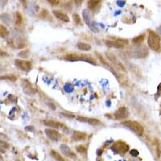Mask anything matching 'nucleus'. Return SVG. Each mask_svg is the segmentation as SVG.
Here are the masks:
<instances>
[{"label":"nucleus","mask_w":161,"mask_h":161,"mask_svg":"<svg viewBox=\"0 0 161 161\" xmlns=\"http://www.w3.org/2000/svg\"><path fill=\"white\" fill-rule=\"evenodd\" d=\"M144 40V35H141V36H139L138 37L135 38L133 40V42L135 44H140L142 43Z\"/></svg>","instance_id":"nucleus-20"},{"label":"nucleus","mask_w":161,"mask_h":161,"mask_svg":"<svg viewBox=\"0 0 161 161\" xmlns=\"http://www.w3.org/2000/svg\"><path fill=\"white\" fill-rule=\"evenodd\" d=\"M101 3L100 1H89L88 2V7H89L91 11H94L97 8V7Z\"/></svg>","instance_id":"nucleus-16"},{"label":"nucleus","mask_w":161,"mask_h":161,"mask_svg":"<svg viewBox=\"0 0 161 161\" xmlns=\"http://www.w3.org/2000/svg\"><path fill=\"white\" fill-rule=\"evenodd\" d=\"M106 44L109 48H115V49H122L126 47L128 44L127 40H107Z\"/></svg>","instance_id":"nucleus-3"},{"label":"nucleus","mask_w":161,"mask_h":161,"mask_svg":"<svg viewBox=\"0 0 161 161\" xmlns=\"http://www.w3.org/2000/svg\"><path fill=\"white\" fill-rule=\"evenodd\" d=\"M124 126H126L127 127H128L129 129H131V131H133L134 132L138 135H142L144 134V129L143 126L141 125L140 123H139L135 121H125L123 123Z\"/></svg>","instance_id":"nucleus-2"},{"label":"nucleus","mask_w":161,"mask_h":161,"mask_svg":"<svg viewBox=\"0 0 161 161\" xmlns=\"http://www.w3.org/2000/svg\"><path fill=\"white\" fill-rule=\"evenodd\" d=\"M0 146L1 147H4L5 148H8L9 147V144L7 143V142H5V141L3 140H0Z\"/></svg>","instance_id":"nucleus-23"},{"label":"nucleus","mask_w":161,"mask_h":161,"mask_svg":"<svg viewBox=\"0 0 161 161\" xmlns=\"http://www.w3.org/2000/svg\"><path fill=\"white\" fill-rule=\"evenodd\" d=\"M49 3H50L51 4H52V5H57V4H58L60 2H59V1H52V0H49Z\"/></svg>","instance_id":"nucleus-26"},{"label":"nucleus","mask_w":161,"mask_h":161,"mask_svg":"<svg viewBox=\"0 0 161 161\" xmlns=\"http://www.w3.org/2000/svg\"><path fill=\"white\" fill-rule=\"evenodd\" d=\"M44 123L45 124L46 126L50 127H53V128H62L63 127V124L60 123L57 121H54V120H50V119H48V120H44Z\"/></svg>","instance_id":"nucleus-10"},{"label":"nucleus","mask_w":161,"mask_h":161,"mask_svg":"<svg viewBox=\"0 0 161 161\" xmlns=\"http://www.w3.org/2000/svg\"><path fill=\"white\" fill-rule=\"evenodd\" d=\"M22 16H21V14H20V12H17L16 14H15V24L16 25H20L21 23H22Z\"/></svg>","instance_id":"nucleus-19"},{"label":"nucleus","mask_w":161,"mask_h":161,"mask_svg":"<svg viewBox=\"0 0 161 161\" xmlns=\"http://www.w3.org/2000/svg\"><path fill=\"white\" fill-rule=\"evenodd\" d=\"M128 115H129V113L126 107H120L115 113V118L117 119H125V118H127Z\"/></svg>","instance_id":"nucleus-7"},{"label":"nucleus","mask_w":161,"mask_h":161,"mask_svg":"<svg viewBox=\"0 0 161 161\" xmlns=\"http://www.w3.org/2000/svg\"><path fill=\"white\" fill-rule=\"evenodd\" d=\"M0 56L3 57V56H7V54L5 52H3V50H1V49H0Z\"/></svg>","instance_id":"nucleus-27"},{"label":"nucleus","mask_w":161,"mask_h":161,"mask_svg":"<svg viewBox=\"0 0 161 161\" xmlns=\"http://www.w3.org/2000/svg\"><path fill=\"white\" fill-rule=\"evenodd\" d=\"M128 149H129L128 145H127L123 142H117L112 146V150H114L115 152L121 153V154L127 152Z\"/></svg>","instance_id":"nucleus-5"},{"label":"nucleus","mask_w":161,"mask_h":161,"mask_svg":"<svg viewBox=\"0 0 161 161\" xmlns=\"http://www.w3.org/2000/svg\"><path fill=\"white\" fill-rule=\"evenodd\" d=\"M131 154L132 155H135V156H136V155H138L139 152L136 151V150H131Z\"/></svg>","instance_id":"nucleus-25"},{"label":"nucleus","mask_w":161,"mask_h":161,"mask_svg":"<svg viewBox=\"0 0 161 161\" xmlns=\"http://www.w3.org/2000/svg\"><path fill=\"white\" fill-rule=\"evenodd\" d=\"M53 14L56 17L60 20L61 21H64L65 23H69V18L66 14H65L63 12H60V11H53Z\"/></svg>","instance_id":"nucleus-11"},{"label":"nucleus","mask_w":161,"mask_h":161,"mask_svg":"<svg viewBox=\"0 0 161 161\" xmlns=\"http://www.w3.org/2000/svg\"><path fill=\"white\" fill-rule=\"evenodd\" d=\"M60 150H61V152L63 153L65 155H66V156H68L69 158L72 159L76 158V155L74 154V152H72L71 149H70L67 145H65V144H62V145L60 146Z\"/></svg>","instance_id":"nucleus-8"},{"label":"nucleus","mask_w":161,"mask_h":161,"mask_svg":"<svg viewBox=\"0 0 161 161\" xmlns=\"http://www.w3.org/2000/svg\"><path fill=\"white\" fill-rule=\"evenodd\" d=\"M73 20H74V22L77 24H79L80 23V18L78 14H73Z\"/></svg>","instance_id":"nucleus-21"},{"label":"nucleus","mask_w":161,"mask_h":161,"mask_svg":"<svg viewBox=\"0 0 161 161\" xmlns=\"http://www.w3.org/2000/svg\"><path fill=\"white\" fill-rule=\"evenodd\" d=\"M22 86H23V89L24 92L28 94V89H29V94H33L35 92L33 87L32 86V85L30 82H28L27 80H22Z\"/></svg>","instance_id":"nucleus-9"},{"label":"nucleus","mask_w":161,"mask_h":161,"mask_svg":"<svg viewBox=\"0 0 161 161\" xmlns=\"http://www.w3.org/2000/svg\"><path fill=\"white\" fill-rule=\"evenodd\" d=\"M87 135L86 133L80 132V131H74L73 134V139L75 141H80L86 139Z\"/></svg>","instance_id":"nucleus-13"},{"label":"nucleus","mask_w":161,"mask_h":161,"mask_svg":"<svg viewBox=\"0 0 161 161\" xmlns=\"http://www.w3.org/2000/svg\"><path fill=\"white\" fill-rule=\"evenodd\" d=\"M77 46L80 50H82V51H89L91 49V45L89 44L84 43V42H79V43L77 44Z\"/></svg>","instance_id":"nucleus-14"},{"label":"nucleus","mask_w":161,"mask_h":161,"mask_svg":"<svg viewBox=\"0 0 161 161\" xmlns=\"http://www.w3.org/2000/svg\"><path fill=\"white\" fill-rule=\"evenodd\" d=\"M62 115H64V116H65V117H67V118H73L75 117L74 115H67V114H65V113H62Z\"/></svg>","instance_id":"nucleus-24"},{"label":"nucleus","mask_w":161,"mask_h":161,"mask_svg":"<svg viewBox=\"0 0 161 161\" xmlns=\"http://www.w3.org/2000/svg\"><path fill=\"white\" fill-rule=\"evenodd\" d=\"M51 155H52V157H53L57 161H65L63 157H62L59 153L57 152L56 151H54V150L51 151Z\"/></svg>","instance_id":"nucleus-17"},{"label":"nucleus","mask_w":161,"mask_h":161,"mask_svg":"<svg viewBox=\"0 0 161 161\" xmlns=\"http://www.w3.org/2000/svg\"><path fill=\"white\" fill-rule=\"evenodd\" d=\"M44 131H45V134L48 136V138L52 141H58L61 137L60 133L54 129H46Z\"/></svg>","instance_id":"nucleus-6"},{"label":"nucleus","mask_w":161,"mask_h":161,"mask_svg":"<svg viewBox=\"0 0 161 161\" xmlns=\"http://www.w3.org/2000/svg\"><path fill=\"white\" fill-rule=\"evenodd\" d=\"M0 80H12V81H15V80H16V78L13 75H6V76L0 77Z\"/></svg>","instance_id":"nucleus-18"},{"label":"nucleus","mask_w":161,"mask_h":161,"mask_svg":"<svg viewBox=\"0 0 161 161\" xmlns=\"http://www.w3.org/2000/svg\"><path fill=\"white\" fill-rule=\"evenodd\" d=\"M147 43L153 51H155V52L160 51V37L155 32H152V31L149 32Z\"/></svg>","instance_id":"nucleus-1"},{"label":"nucleus","mask_w":161,"mask_h":161,"mask_svg":"<svg viewBox=\"0 0 161 161\" xmlns=\"http://www.w3.org/2000/svg\"><path fill=\"white\" fill-rule=\"evenodd\" d=\"M78 120L80 121V122H84V123H88L91 124V125H98L100 124V121H98V119H95V118H86V117H78Z\"/></svg>","instance_id":"nucleus-12"},{"label":"nucleus","mask_w":161,"mask_h":161,"mask_svg":"<svg viewBox=\"0 0 161 161\" xmlns=\"http://www.w3.org/2000/svg\"><path fill=\"white\" fill-rule=\"evenodd\" d=\"M77 150H78V152H79L80 153H86V148L82 146V145H80L79 147H77Z\"/></svg>","instance_id":"nucleus-22"},{"label":"nucleus","mask_w":161,"mask_h":161,"mask_svg":"<svg viewBox=\"0 0 161 161\" xmlns=\"http://www.w3.org/2000/svg\"><path fill=\"white\" fill-rule=\"evenodd\" d=\"M8 34L9 32L8 30H7V28L4 25L0 23V37L5 38L8 36Z\"/></svg>","instance_id":"nucleus-15"},{"label":"nucleus","mask_w":161,"mask_h":161,"mask_svg":"<svg viewBox=\"0 0 161 161\" xmlns=\"http://www.w3.org/2000/svg\"><path fill=\"white\" fill-rule=\"evenodd\" d=\"M15 65L21 70L23 71H30L32 69V63L28 60H15Z\"/></svg>","instance_id":"nucleus-4"}]
</instances>
